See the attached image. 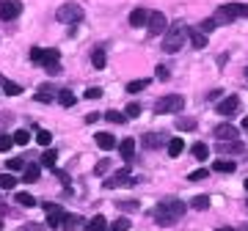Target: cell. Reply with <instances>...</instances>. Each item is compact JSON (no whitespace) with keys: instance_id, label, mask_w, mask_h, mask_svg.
I'll return each instance as SVG.
<instances>
[{"instance_id":"22","label":"cell","mask_w":248,"mask_h":231,"mask_svg":"<svg viewBox=\"0 0 248 231\" xmlns=\"http://www.w3.org/2000/svg\"><path fill=\"white\" fill-rule=\"evenodd\" d=\"M0 86H3V91H6V94H9V97H17L19 91H22V88H19V86H17V83L6 80V77H0Z\"/></svg>"},{"instance_id":"3","label":"cell","mask_w":248,"mask_h":231,"mask_svg":"<svg viewBox=\"0 0 248 231\" xmlns=\"http://www.w3.org/2000/svg\"><path fill=\"white\" fill-rule=\"evenodd\" d=\"M55 17H58V22H63V25H78V22H83L86 11H83V6H78V3H63V6H58Z\"/></svg>"},{"instance_id":"28","label":"cell","mask_w":248,"mask_h":231,"mask_svg":"<svg viewBox=\"0 0 248 231\" xmlns=\"http://www.w3.org/2000/svg\"><path fill=\"white\" fill-rule=\"evenodd\" d=\"M190 206H193V209H210V198L207 196H196L193 201H190Z\"/></svg>"},{"instance_id":"1","label":"cell","mask_w":248,"mask_h":231,"mask_svg":"<svg viewBox=\"0 0 248 231\" xmlns=\"http://www.w3.org/2000/svg\"><path fill=\"white\" fill-rule=\"evenodd\" d=\"M187 212V206L179 201V198H171L166 204H157L155 206V223L157 226H174V223Z\"/></svg>"},{"instance_id":"53","label":"cell","mask_w":248,"mask_h":231,"mask_svg":"<svg viewBox=\"0 0 248 231\" xmlns=\"http://www.w3.org/2000/svg\"><path fill=\"white\" fill-rule=\"evenodd\" d=\"M0 229H3V220H0Z\"/></svg>"},{"instance_id":"2","label":"cell","mask_w":248,"mask_h":231,"mask_svg":"<svg viewBox=\"0 0 248 231\" xmlns=\"http://www.w3.org/2000/svg\"><path fill=\"white\" fill-rule=\"evenodd\" d=\"M187 36H190V30H187L185 22H174V25L169 28V36L163 39V50H166V53H177L179 47L185 44Z\"/></svg>"},{"instance_id":"31","label":"cell","mask_w":248,"mask_h":231,"mask_svg":"<svg viewBox=\"0 0 248 231\" xmlns=\"http://www.w3.org/2000/svg\"><path fill=\"white\" fill-rule=\"evenodd\" d=\"M146 83H149V80H133V83H127V91H130V94H138V91L146 88Z\"/></svg>"},{"instance_id":"38","label":"cell","mask_w":248,"mask_h":231,"mask_svg":"<svg viewBox=\"0 0 248 231\" xmlns=\"http://www.w3.org/2000/svg\"><path fill=\"white\" fill-rule=\"evenodd\" d=\"M36 102H45V105H50V102H53V94H50V91H39V94H36Z\"/></svg>"},{"instance_id":"44","label":"cell","mask_w":248,"mask_h":231,"mask_svg":"<svg viewBox=\"0 0 248 231\" xmlns=\"http://www.w3.org/2000/svg\"><path fill=\"white\" fill-rule=\"evenodd\" d=\"M102 97V88H89L86 91V99H99Z\"/></svg>"},{"instance_id":"5","label":"cell","mask_w":248,"mask_h":231,"mask_svg":"<svg viewBox=\"0 0 248 231\" xmlns=\"http://www.w3.org/2000/svg\"><path fill=\"white\" fill-rule=\"evenodd\" d=\"M182 107H185V99L179 97V94H171V97L157 99V105H155V110H157V113H179Z\"/></svg>"},{"instance_id":"29","label":"cell","mask_w":248,"mask_h":231,"mask_svg":"<svg viewBox=\"0 0 248 231\" xmlns=\"http://www.w3.org/2000/svg\"><path fill=\"white\" fill-rule=\"evenodd\" d=\"M179 130H182V132H193V130H196V127H199V124H196V121H193V118H179Z\"/></svg>"},{"instance_id":"11","label":"cell","mask_w":248,"mask_h":231,"mask_svg":"<svg viewBox=\"0 0 248 231\" xmlns=\"http://www.w3.org/2000/svg\"><path fill=\"white\" fill-rule=\"evenodd\" d=\"M166 143H169L166 135H157V132H146L143 135V146H146V149H160V146H166Z\"/></svg>"},{"instance_id":"43","label":"cell","mask_w":248,"mask_h":231,"mask_svg":"<svg viewBox=\"0 0 248 231\" xmlns=\"http://www.w3.org/2000/svg\"><path fill=\"white\" fill-rule=\"evenodd\" d=\"M218 28V19H204L202 22V30H215Z\"/></svg>"},{"instance_id":"23","label":"cell","mask_w":248,"mask_h":231,"mask_svg":"<svg viewBox=\"0 0 248 231\" xmlns=\"http://www.w3.org/2000/svg\"><path fill=\"white\" fill-rule=\"evenodd\" d=\"M58 102H61L63 107H72L78 99H75V94H72V91H58Z\"/></svg>"},{"instance_id":"52","label":"cell","mask_w":248,"mask_h":231,"mask_svg":"<svg viewBox=\"0 0 248 231\" xmlns=\"http://www.w3.org/2000/svg\"><path fill=\"white\" fill-rule=\"evenodd\" d=\"M221 231H232V229H221Z\"/></svg>"},{"instance_id":"47","label":"cell","mask_w":248,"mask_h":231,"mask_svg":"<svg viewBox=\"0 0 248 231\" xmlns=\"http://www.w3.org/2000/svg\"><path fill=\"white\" fill-rule=\"evenodd\" d=\"M75 226H78V217H75V215H69V217H66V223H63V229H75Z\"/></svg>"},{"instance_id":"45","label":"cell","mask_w":248,"mask_h":231,"mask_svg":"<svg viewBox=\"0 0 248 231\" xmlns=\"http://www.w3.org/2000/svg\"><path fill=\"white\" fill-rule=\"evenodd\" d=\"M6 168H11V171L22 168V160H19V157H14V160H9V162H6Z\"/></svg>"},{"instance_id":"39","label":"cell","mask_w":248,"mask_h":231,"mask_svg":"<svg viewBox=\"0 0 248 231\" xmlns=\"http://www.w3.org/2000/svg\"><path fill=\"white\" fill-rule=\"evenodd\" d=\"M138 116H141V105H138V102H133V105L127 107V118H138Z\"/></svg>"},{"instance_id":"48","label":"cell","mask_w":248,"mask_h":231,"mask_svg":"<svg viewBox=\"0 0 248 231\" xmlns=\"http://www.w3.org/2000/svg\"><path fill=\"white\" fill-rule=\"evenodd\" d=\"M94 121H99V113H89V116H86V124H94Z\"/></svg>"},{"instance_id":"46","label":"cell","mask_w":248,"mask_h":231,"mask_svg":"<svg viewBox=\"0 0 248 231\" xmlns=\"http://www.w3.org/2000/svg\"><path fill=\"white\" fill-rule=\"evenodd\" d=\"M108 168H110V162H99L94 171H97V176H102V173H108Z\"/></svg>"},{"instance_id":"30","label":"cell","mask_w":248,"mask_h":231,"mask_svg":"<svg viewBox=\"0 0 248 231\" xmlns=\"http://www.w3.org/2000/svg\"><path fill=\"white\" fill-rule=\"evenodd\" d=\"M190 42H193L196 50H202V47H207V36L204 33H190Z\"/></svg>"},{"instance_id":"34","label":"cell","mask_w":248,"mask_h":231,"mask_svg":"<svg viewBox=\"0 0 248 231\" xmlns=\"http://www.w3.org/2000/svg\"><path fill=\"white\" fill-rule=\"evenodd\" d=\"M28 141H31V135H28L25 130H17V132H14V143H17V146H25Z\"/></svg>"},{"instance_id":"20","label":"cell","mask_w":248,"mask_h":231,"mask_svg":"<svg viewBox=\"0 0 248 231\" xmlns=\"http://www.w3.org/2000/svg\"><path fill=\"white\" fill-rule=\"evenodd\" d=\"M91 63H94V69H105V63H108L105 50H94V55H91Z\"/></svg>"},{"instance_id":"19","label":"cell","mask_w":248,"mask_h":231,"mask_svg":"<svg viewBox=\"0 0 248 231\" xmlns=\"http://www.w3.org/2000/svg\"><path fill=\"white\" fill-rule=\"evenodd\" d=\"M14 187H17L14 173H0V190H14Z\"/></svg>"},{"instance_id":"6","label":"cell","mask_w":248,"mask_h":231,"mask_svg":"<svg viewBox=\"0 0 248 231\" xmlns=\"http://www.w3.org/2000/svg\"><path fill=\"white\" fill-rule=\"evenodd\" d=\"M22 14V3L19 0H0V19L3 22H11Z\"/></svg>"},{"instance_id":"41","label":"cell","mask_w":248,"mask_h":231,"mask_svg":"<svg viewBox=\"0 0 248 231\" xmlns=\"http://www.w3.org/2000/svg\"><path fill=\"white\" fill-rule=\"evenodd\" d=\"M130 229V220H127V217H119V220L113 223V231H127Z\"/></svg>"},{"instance_id":"33","label":"cell","mask_w":248,"mask_h":231,"mask_svg":"<svg viewBox=\"0 0 248 231\" xmlns=\"http://www.w3.org/2000/svg\"><path fill=\"white\" fill-rule=\"evenodd\" d=\"M36 141H39V146H50L53 143V135L47 132V130H42V132H36Z\"/></svg>"},{"instance_id":"51","label":"cell","mask_w":248,"mask_h":231,"mask_svg":"<svg viewBox=\"0 0 248 231\" xmlns=\"http://www.w3.org/2000/svg\"><path fill=\"white\" fill-rule=\"evenodd\" d=\"M246 190H248V179H246Z\"/></svg>"},{"instance_id":"8","label":"cell","mask_w":248,"mask_h":231,"mask_svg":"<svg viewBox=\"0 0 248 231\" xmlns=\"http://www.w3.org/2000/svg\"><path fill=\"white\" fill-rule=\"evenodd\" d=\"M61 53L58 50H45V58H42V66L47 69V74H58L61 72Z\"/></svg>"},{"instance_id":"21","label":"cell","mask_w":248,"mask_h":231,"mask_svg":"<svg viewBox=\"0 0 248 231\" xmlns=\"http://www.w3.org/2000/svg\"><path fill=\"white\" fill-rule=\"evenodd\" d=\"M193 157L196 160H207L210 157V149H207V143H193Z\"/></svg>"},{"instance_id":"18","label":"cell","mask_w":248,"mask_h":231,"mask_svg":"<svg viewBox=\"0 0 248 231\" xmlns=\"http://www.w3.org/2000/svg\"><path fill=\"white\" fill-rule=\"evenodd\" d=\"M213 171H221V173H232V171H237V165L232 160H215L213 162Z\"/></svg>"},{"instance_id":"12","label":"cell","mask_w":248,"mask_h":231,"mask_svg":"<svg viewBox=\"0 0 248 231\" xmlns=\"http://www.w3.org/2000/svg\"><path fill=\"white\" fill-rule=\"evenodd\" d=\"M215 138L218 141H237V130H234V124H221L215 127Z\"/></svg>"},{"instance_id":"17","label":"cell","mask_w":248,"mask_h":231,"mask_svg":"<svg viewBox=\"0 0 248 231\" xmlns=\"http://www.w3.org/2000/svg\"><path fill=\"white\" fill-rule=\"evenodd\" d=\"M166 149H169L171 157H179V154H182V149H185V143H182V138H171V141L166 143Z\"/></svg>"},{"instance_id":"25","label":"cell","mask_w":248,"mask_h":231,"mask_svg":"<svg viewBox=\"0 0 248 231\" xmlns=\"http://www.w3.org/2000/svg\"><path fill=\"white\" fill-rule=\"evenodd\" d=\"M36 179H39V168H36V165L25 168V173H22V182H28V185H33Z\"/></svg>"},{"instance_id":"49","label":"cell","mask_w":248,"mask_h":231,"mask_svg":"<svg viewBox=\"0 0 248 231\" xmlns=\"http://www.w3.org/2000/svg\"><path fill=\"white\" fill-rule=\"evenodd\" d=\"M243 130H246V135H248V116L243 118Z\"/></svg>"},{"instance_id":"16","label":"cell","mask_w":248,"mask_h":231,"mask_svg":"<svg viewBox=\"0 0 248 231\" xmlns=\"http://www.w3.org/2000/svg\"><path fill=\"white\" fill-rule=\"evenodd\" d=\"M105 229H108V220L102 215H94V217L86 223V231H105Z\"/></svg>"},{"instance_id":"15","label":"cell","mask_w":248,"mask_h":231,"mask_svg":"<svg viewBox=\"0 0 248 231\" xmlns=\"http://www.w3.org/2000/svg\"><path fill=\"white\" fill-rule=\"evenodd\" d=\"M119 151H122V160H130L135 154V141L133 138H124V141L119 143Z\"/></svg>"},{"instance_id":"14","label":"cell","mask_w":248,"mask_h":231,"mask_svg":"<svg viewBox=\"0 0 248 231\" xmlns=\"http://www.w3.org/2000/svg\"><path fill=\"white\" fill-rule=\"evenodd\" d=\"M94 141H97V146H99L102 151H110V149L116 146V138H113L110 132H97V138H94Z\"/></svg>"},{"instance_id":"40","label":"cell","mask_w":248,"mask_h":231,"mask_svg":"<svg viewBox=\"0 0 248 231\" xmlns=\"http://www.w3.org/2000/svg\"><path fill=\"white\" fill-rule=\"evenodd\" d=\"M207 173H210L207 168H199V171H193V173H190V182H202V179H207Z\"/></svg>"},{"instance_id":"7","label":"cell","mask_w":248,"mask_h":231,"mask_svg":"<svg viewBox=\"0 0 248 231\" xmlns=\"http://www.w3.org/2000/svg\"><path fill=\"white\" fill-rule=\"evenodd\" d=\"M218 14H223V19H234V17H248V6L246 3H226L218 9Z\"/></svg>"},{"instance_id":"4","label":"cell","mask_w":248,"mask_h":231,"mask_svg":"<svg viewBox=\"0 0 248 231\" xmlns=\"http://www.w3.org/2000/svg\"><path fill=\"white\" fill-rule=\"evenodd\" d=\"M45 206V212H47V226L50 229H63V223H66V217H69V212L63 209V206H58V204H42Z\"/></svg>"},{"instance_id":"32","label":"cell","mask_w":248,"mask_h":231,"mask_svg":"<svg viewBox=\"0 0 248 231\" xmlns=\"http://www.w3.org/2000/svg\"><path fill=\"white\" fill-rule=\"evenodd\" d=\"M105 118L110 121V124H124V116L119 113V110H108V113H105Z\"/></svg>"},{"instance_id":"35","label":"cell","mask_w":248,"mask_h":231,"mask_svg":"<svg viewBox=\"0 0 248 231\" xmlns=\"http://www.w3.org/2000/svg\"><path fill=\"white\" fill-rule=\"evenodd\" d=\"M42 58H45V50H42V47H33V50H31V61L42 66Z\"/></svg>"},{"instance_id":"37","label":"cell","mask_w":248,"mask_h":231,"mask_svg":"<svg viewBox=\"0 0 248 231\" xmlns=\"http://www.w3.org/2000/svg\"><path fill=\"white\" fill-rule=\"evenodd\" d=\"M11 146H14V138H9V135H0V151H9Z\"/></svg>"},{"instance_id":"54","label":"cell","mask_w":248,"mask_h":231,"mask_svg":"<svg viewBox=\"0 0 248 231\" xmlns=\"http://www.w3.org/2000/svg\"><path fill=\"white\" fill-rule=\"evenodd\" d=\"M110 231H113V229H110Z\"/></svg>"},{"instance_id":"13","label":"cell","mask_w":248,"mask_h":231,"mask_svg":"<svg viewBox=\"0 0 248 231\" xmlns=\"http://www.w3.org/2000/svg\"><path fill=\"white\" fill-rule=\"evenodd\" d=\"M146 22H149V11L146 9H135L133 14H130V25L133 28H143Z\"/></svg>"},{"instance_id":"24","label":"cell","mask_w":248,"mask_h":231,"mask_svg":"<svg viewBox=\"0 0 248 231\" xmlns=\"http://www.w3.org/2000/svg\"><path fill=\"white\" fill-rule=\"evenodd\" d=\"M55 160H58V154H55L53 149H47L45 154H42V165H45V168H53V165H55Z\"/></svg>"},{"instance_id":"26","label":"cell","mask_w":248,"mask_h":231,"mask_svg":"<svg viewBox=\"0 0 248 231\" xmlns=\"http://www.w3.org/2000/svg\"><path fill=\"white\" fill-rule=\"evenodd\" d=\"M17 204L19 206H36V198L31 193H17Z\"/></svg>"},{"instance_id":"10","label":"cell","mask_w":248,"mask_h":231,"mask_svg":"<svg viewBox=\"0 0 248 231\" xmlns=\"http://www.w3.org/2000/svg\"><path fill=\"white\" fill-rule=\"evenodd\" d=\"M215 110H218L221 116H234L240 110V97H234V94H232V97H226L223 102H218V107H215Z\"/></svg>"},{"instance_id":"27","label":"cell","mask_w":248,"mask_h":231,"mask_svg":"<svg viewBox=\"0 0 248 231\" xmlns=\"http://www.w3.org/2000/svg\"><path fill=\"white\" fill-rule=\"evenodd\" d=\"M127 176H130V171H127V168L119 171L113 179H108V182H105V187H113V185H119V182H127Z\"/></svg>"},{"instance_id":"9","label":"cell","mask_w":248,"mask_h":231,"mask_svg":"<svg viewBox=\"0 0 248 231\" xmlns=\"http://www.w3.org/2000/svg\"><path fill=\"white\" fill-rule=\"evenodd\" d=\"M146 30H149V36H163V30H166V17H163L160 11H149Z\"/></svg>"},{"instance_id":"50","label":"cell","mask_w":248,"mask_h":231,"mask_svg":"<svg viewBox=\"0 0 248 231\" xmlns=\"http://www.w3.org/2000/svg\"><path fill=\"white\" fill-rule=\"evenodd\" d=\"M246 77H248V66H246Z\"/></svg>"},{"instance_id":"36","label":"cell","mask_w":248,"mask_h":231,"mask_svg":"<svg viewBox=\"0 0 248 231\" xmlns=\"http://www.w3.org/2000/svg\"><path fill=\"white\" fill-rule=\"evenodd\" d=\"M155 74H157V80H169V77H171V72H169V66H163V63H160L157 69H155Z\"/></svg>"},{"instance_id":"42","label":"cell","mask_w":248,"mask_h":231,"mask_svg":"<svg viewBox=\"0 0 248 231\" xmlns=\"http://www.w3.org/2000/svg\"><path fill=\"white\" fill-rule=\"evenodd\" d=\"M19 231H45V226H42V223H25Z\"/></svg>"}]
</instances>
